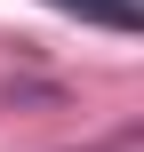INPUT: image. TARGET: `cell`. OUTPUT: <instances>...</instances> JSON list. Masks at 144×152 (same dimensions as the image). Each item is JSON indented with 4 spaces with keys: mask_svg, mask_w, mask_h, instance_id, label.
Segmentation results:
<instances>
[{
    "mask_svg": "<svg viewBox=\"0 0 144 152\" xmlns=\"http://www.w3.org/2000/svg\"><path fill=\"white\" fill-rule=\"evenodd\" d=\"M48 8H64V16H80V24H96V32H120V40L144 24L136 0H48Z\"/></svg>",
    "mask_w": 144,
    "mask_h": 152,
    "instance_id": "6da1fadb",
    "label": "cell"
}]
</instances>
